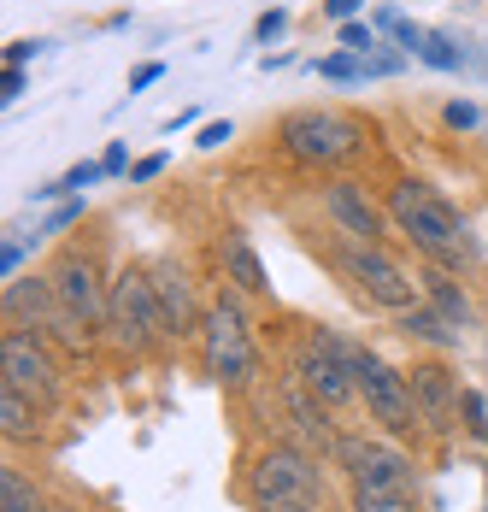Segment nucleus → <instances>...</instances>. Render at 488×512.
Returning a JSON list of instances; mask_svg holds the SVG:
<instances>
[{
  "instance_id": "obj_1",
  "label": "nucleus",
  "mask_w": 488,
  "mask_h": 512,
  "mask_svg": "<svg viewBox=\"0 0 488 512\" xmlns=\"http://www.w3.org/2000/svg\"><path fill=\"white\" fill-rule=\"evenodd\" d=\"M389 218L406 230V242L430 259V265L459 271V265L471 259V230H465V218L441 201L430 183H394L389 189Z\"/></svg>"
},
{
  "instance_id": "obj_2",
  "label": "nucleus",
  "mask_w": 488,
  "mask_h": 512,
  "mask_svg": "<svg viewBox=\"0 0 488 512\" xmlns=\"http://www.w3.org/2000/svg\"><path fill=\"white\" fill-rule=\"evenodd\" d=\"M200 359H206V371L224 383V389H253L259 383V348H253V324H247L242 301L224 289L206 318H200Z\"/></svg>"
},
{
  "instance_id": "obj_3",
  "label": "nucleus",
  "mask_w": 488,
  "mask_h": 512,
  "mask_svg": "<svg viewBox=\"0 0 488 512\" xmlns=\"http://www.w3.org/2000/svg\"><path fill=\"white\" fill-rule=\"evenodd\" d=\"M277 142H283V154L294 165H312V171H336V165L365 154V130L347 112H324V106L289 112L283 130H277Z\"/></svg>"
},
{
  "instance_id": "obj_4",
  "label": "nucleus",
  "mask_w": 488,
  "mask_h": 512,
  "mask_svg": "<svg viewBox=\"0 0 488 512\" xmlns=\"http://www.w3.org/2000/svg\"><path fill=\"white\" fill-rule=\"evenodd\" d=\"M247 495H253V507L259 512L300 507V501H330L324 471L312 465L306 448H294V442H271L259 460L247 465Z\"/></svg>"
},
{
  "instance_id": "obj_5",
  "label": "nucleus",
  "mask_w": 488,
  "mask_h": 512,
  "mask_svg": "<svg viewBox=\"0 0 488 512\" xmlns=\"http://www.w3.org/2000/svg\"><path fill=\"white\" fill-rule=\"evenodd\" d=\"M106 330L124 354H147L159 348L171 330H165V307H159V283L147 265H124L112 277V307H106Z\"/></svg>"
},
{
  "instance_id": "obj_6",
  "label": "nucleus",
  "mask_w": 488,
  "mask_h": 512,
  "mask_svg": "<svg viewBox=\"0 0 488 512\" xmlns=\"http://www.w3.org/2000/svg\"><path fill=\"white\" fill-rule=\"evenodd\" d=\"M347 365H353V383H359V401L371 407V424H383L389 436H418L424 418H418V401H412V383L406 371H394L383 354L347 342Z\"/></svg>"
},
{
  "instance_id": "obj_7",
  "label": "nucleus",
  "mask_w": 488,
  "mask_h": 512,
  "mask_svg": "<svg viewBox=\"0 0 488 512\" xmlns=\"http://www.w3.org/2000/svg\"><path fill=\"white\" fill-rule=\"evenodd\" d=\"M336 265H342V277L371 301V307H389V312L418 307V283H412V271H406L383 242H342V248H336Z\"/></svg>"
},
{
  "instance_id": "obj_8",
  "label": "nucleus",
  "mask_w": 488,
  "mask_h": 512,
  "mask_svg": "<svg viewBox=\"0 0 488 512\" xmlns=\"http://www.w3.org/2000/svg\"><path fill=\"white\" fill-rule=\"evenodd\" d=\"M289 377L306 389V395H318L324 407H347V401L359 395L353 365H347V342L342 336H330L324 324H318L306 342H294L289 348Z\"/></svg>"
},
{
  "instance_id": "obj_9",
  "label": "nucleus",
  "mask_w": 488,
  "mask_h": 512,
  "mask_svg": "<svg viewBox=\"0 0 488 512\" xmlns=\"http://www.w3.org/2000/svg\"><path fill=\"white\" fill-rule=\"evenodd\" d=\"M0 383H12V389H24L30 401H42V407H59V395H65V377H59V359L48 354V342L36 336V330H6L0 336Z\"/></svg>"
},
{
  "instance_id": "obj_10",
  "label": "nucleus",
  "mask_w": 488,
  "mask_h": 512,
  "mask_svg": "<svg viewBox=\"0 0 488 512\" xmlns=\"http://www.w3.org/2000/svg\"><path fill=\"white\" fill-rule=\"evenodd\" d=\"M53 289H59V301H65V312H77L89 330H100L106 324V307H112V283L100 277L95 254H83V248H65V254L48 265Z\"/></svg>"
},
{
  "instance_id": "obj_11",
  "label": "nucleus",
  "mask_w": 488,
  "mask_h": 512,
  "mask_svg": "<svg viewBox=\"0 0 488 512\" xmlns=\"http://www.w3.org/2000/svg\"><path fill=\"white\" fill-rule=\"evenodd\" d=\"M324 212L347 242H383L389 236V212L371 201V189L359 177H330L324 183Z\"/></svg>"
},
{
  "instance_id": "obj_12",
  "label": "nucleus",
  "mask_w": 488,
  "mask_h": 512,
  "mask_svg": "<svg viewBox=\"0 0 488 512\" xmlns=\"http://www.w3.org/2000/svg\"><path fill=\"white\" fill-rule=\"evenodd\" d=\"M336 465L347 471V483H389V489H412L418 465L400 448L377 442V436H342L336 442Z\"/></svg>"
},
{
  "instance_id": "obj_13",
  "label": "nucleus",
  "mask_w": 488,
  "mask_h": 512,
  "mask_svg": "<svg viewBox=\"0 0 488 512\" xmlns=\"http://www.w3.org/2000/svg\"><path fill=\"white\" fill-rule=\"evenodd\" d=\"M406 383H412V401H418V418H424V430H459V377L441 365V359H418L412 371H406Z\"/></svg>"
},
{
  "instance_id": "obj_14",
  "label": "nucleus",
  "mask_w": 488,
  "mask_h": 512,
  "mask_svg": "<svg viewBox=\"0 0 488 512\" xmlns=\"http://www.w3.org/2000/svg\"><path fill=\"white\" fill-rule=\"evenodd\" d=\"M277 401H283V412H289L300 448H306V454H330V460H336V442H342V436H336V424H330V407H324L318 395H306L294 377L277 383Z\"/></svg>"
},
{
  "instance_id": "obj_15",
  "label": "nucleus",
  "mask_w": 488,
  "mask_h": 512,
  "mask_svg": "<svg viewBox=\"0 0 488 512\" xmlns=\"http://www.w3.org/2000/svg\"><path fill=\"white\" fill-rule=\"evenodd\" d=\"M153 283H159V307H165V330H171V342H177V336H200V318H206V312L195 307V283H189V271H183L177 259H159V265H153Z\"/></svg>"
},
{
  "instance_id": "obj_16",
  "label": "nucleus",
  "mask_w": 488,
  "mask_h": 512,
  "mask_svg": "<svg viewBox=\"0 0 488 512\" xmlns=\"http://www.w3.org/2000/svg\"><path fill=\"white\" fill-rule=\"evenodd\" d=\"M218 259H224V271H230V283H236L242 295H265V289H271V277H265V259L253 254L247 230H230V236L218 242Z\"/></svg>"
},
{
  "instance_id": "obj_17",
  "label": "nucleus",
  "mask_w": 488,
  "mask_h": 512,
  "mask_svg": "<svg viewBox=\"0 0 488 512\" xmlns=\"http://www.w3.org/2000/svg\"><path fill=\"white\" fill-rule=\"evenodd\" d=\"M42 418H48V407H42V401H30L24 389L0 383V436H6V442H36V436L48 430Z\"/></svg>"
},
{
  "instance_id": "obj_18",
  "label": "nucleus",
  "mask_w": 488,
  "mask_h": 512,
  "mask_svg": "<svg viewBox=\"0 0 488 512\" xmlns=\"http://www.w3.org/2000/svg\"><path fill=\"white\" fill-rule=\"evenodd\" d=\"M424 301H430L453 330H471V301H465V289L453 283L447 265H430V271H424Z\"/></svg>"
},
{
  "instance_id": "obj_19",
  "label": "nucleus",
  "mask_w": 488,
  "mask_h": 512,
  "mask_svg": "<svg viewBox=\"0 0 488 512\" xmlns=\"http://www.w3.org/2000/svg\"><path fill=\"white\" fill-rule=\"evenodd\" d=\"M400 330H406L412 342H430V348H453V336H459L436 307H406L400 312Z\"/></svg>"
},
{
  "instance_id": "obj_20",
  "label": "nucleus",
  "mask_w": 488,
  "mask_h": 512,
  "mask_svg": "<svg viewBox=\"0 0 488 512\" xmlns=\"http://www.w3.org/2000/svg\"><path fill=\"white\" fill-rule=\"evenodd\" d=\"M0 512H48L42 489H36L18 465H6V471H0Z\"/></svg>"
},
{
  "instance_id": "obj_21",
  "label": "nucleus",
  "mask_w": 488,
  "mask_h": 512,
  "mask_svg": "<svg viewBox=\"0 0 488 512\" xmlns=\"http://www.w3.org/2000/svg\"><path fill=\"white\" fill-rule=\"evenodd\" d=\"M353 512H418L412 489H389V483H353Z\"/></svg>"
},
{
  "instance_id": "obj_22",
  "label": "nucleus",
  "mask_w": 488,
  "mask_h": 512,
  "mask_svg": "<svg viewBox=\"0 0 488 512\" xmlns=\"http://www.w3.org/2000/svg\"><path fill=\"white\" fill-rule=\"evenodd\" d=\"M459 430L488 448V401H483V389H471V383L459 389Z\"/></svg>"
},
{
  "instance_id": "obj_23",
  "label": "nucleus",
  "mask_w": 488,
  "mask_h": 512,
  "mask_svg": "<svg viewBox=\"0 0 488 512\" xmlns=\"http://www.w3.org/2000/svg\"><path fill=\"white\" fill-rule=\"evenodd\" d=\"M418 59H424V65H436V71H459V65H465V53L453 48L441 30H424V42H418Z\"/></svg>"
},
{
  "instance_id": "obj_24",
  "label": "nucleus",
  "mask_w": 488,
  "mask_h": 512,
  "mask_svg": "<svg viewBox=\"0 0 488 512\" xmlns=\"http://www.w3.org/2000/svg\"><path fill=\"white\" fill-rule=\"evenodd\" d=\"M318 71H324L330 83H359V77H371V71H383V65H371V59H353V53H330Z\"/></svg>"
},
{
  "instance_id": "obj_25",
  "label": "nucleus",
  "mask_w": 488,
  "mask_h": 512,
  "mask_svg": "<svg viewBox=\"0 0 488 512\" xmlns=\"http://www.w3.org/2000/svg\"><path fill=\"white\" fill-rule=\"evenodd\" d=\"M377 30H389V36H400V42H406L412 53H418V42H424V30H418V24H406V18H400L394 6H383V12H377Z\"/></svg>"
},
{
  "instance_id": "obj_26",
  "label": "nucleus",
  "mask_w": 488,
  "mask_h": 512,
  "mask_svg": "<svg viewBox=\"0 0 488 512\" xmlns=\"http://www.w3.org/2000/svg\"><path fill=\"white\" fill-rule=\"evenodd\" d=\"M100 177H106V165H100V159H83V165H71L59 183H65V195H77V189H95Z\"/></svg>"
},
{
  "instance_id": "obj_27",
  "label": "nucleus",
  "mask_w": 488,
  "mask_h": 512,
  "mask_svg": "<svg viewBox=\"0 0 488 512\" xmlns=\"http://www.w3.org/2000/svg\"><path fill=\"white\" fill-rule=\"evenodd\" d=\"M342 48H347V53L383 48V42H377V24H353V18H347V24H342Z\"/></svg>"
},
{
  "instance_id": "obj_28",
  "label": "nucleus",
  "mask_w": 488,
  "mask_h": 512,
  "mask_svg": "<svg viewBox=\"0 0 488 512\" xmlns=\"http://www.w3.org/2000/svg\"><path fill=\"white\" fill-rule=\"evenodd\" d=\"M224 142H230V118H212V124H200L195 148H224Z\"/></svg>"
},
{
  "instance_id": "obj_29",
  "label": "nucleus",
  "mask_w": 488,
  "mask_h": 512,
  "mask_svg": "<svg viewBox=\"0 0 488 512\" xmlns=\"http://www.w3.org/2000/svg\"><path fill=\"white\" fill-rule=\"evenodd\" d=\"M77 218H83V201H65V206H59V212L48 218V224H42V236H53V230H71Z\"/></svg>"
},
{
  "instance_id": "obj_30",
  "label": "nucleus",
  "mask_w": 488,
  "mask_h": 512,
  "mask_svg": "<svg viewBox=\"0 0 488 512\" xmlns=\"http://www.w3.org/2000/svg\"><path fill=\"white\" fill-rule=\"evenodd\" d=\"M18 265H24V242L6 236V248H0V277H18Z\"/></svg>"
},
{
  "instance_id": "obj_31",
  "label": "nucleus",
  "mask_w": 488,
  "mask_h": 512,
  "mask_svg": "<svg viewBox=\"0 0 488 512\" xmlns=\"http://www.w3.org/2000/svg\"><path fill=\"white\" fill-rule=\"evenodd\" d=\"M283 24H289V12H259L253 36H259V42H271V36H283Z\"/></svg>"
},
{
  "instance_id": "obj_32",
  "label": "nucleus",
  "mask_w": 488,
  "mask_h": 512,
  "mask_svg": "<svg viewBox=\"0 0 488 512\" xmlns=\"http://www.w3.org/2000/svg\"><path fill=\"white\" fill-rule=\"evenodd\" d=\"M18 95H24V65H6V77H0V101L12 106Z\"/></svg>"
},
{
  "instance_id": "obj_33",
  "label": "nucleus",
  "mask_w": 488,
  "mask_h": 512,
  "mask_svg": "<svg viewBox=\"0 0 488 512\" xmlns=\"http://www.w3.org/2000/svg\"><path fill=\"white\" fill-rule=\"evenodd\" d=\"M447 124H453V130H477V106L453 101V106H447Z\"/></svg>"
},
{
  "instance_id": "obj_34",
  "label": "nucleus",
  "mask_w": 488,
  "mask_h": 512,
  "mask_svg": "<svg viewBox=\"0 0 488 512\" xmlns=\"http://www.w3.org/2000/svg\"><path fill=\"white\" fill-rule=\"evenodd\" d=\"M42 48H48V42H12V48H6V65H30Z\"/></svg>"
},
{
  "instance_id": "obj_35",
  "label": "nucleus",
  "mask_w": 488,
  "mask_h": 512,
  "mask_svg": "<svg viewBox=\"0 0 488 512\" xmlns=\"http://www.w3.org/2000/svg\"><path fill=\"white\" fill-rule=\"evenodd\" d=\"M159 171H165V154H147V159H136V171H130V177H136V183H153Z\"/></svg>"
},
{
  "instance_id": "obj_36",
  "label": "nucleus",
  "mask_w": 488,
  "mask_h": 512,
  "mask_svg": "<svg viewBox=\"0 0 488 512\" xmlns=\"http://www.w3.org/2000/svg\"><path fill=\"white\" fill-rule=\"evenodd\" d=\"M159 77H165V65H142V71H136V77H130V95H142V89H153V83H159Z\"/></svg>"
},
{
  "instance_id": "obj_37",
  "label": "nucleus",
  "mask_w": 488,
  "mask_h": 512,
  "mask_svg": "<svg viewBox=\"0 0 488 512\" xmlns=\"http://www.w3.org/2000/svg\"><path fill=\"white\" fill-rule=\"evenodd\" d=\"M324 12H330V18H342V24H347V18L359 12V0H324Z\"/></svg>"
},
{
  "instance_id": "obj_38",
  "label": "nucleus",
  "mask_w": 488,
  "mask_h": 512,
  "mask_svg": "<svg viewBox=\"0 0 488 512\" xmlns=\"http://www.w3.org/2000/svg\"><path fill=\"white\" fill-rule=\"evenodd\" d=\"M100 165H106V171H124V142H112V148H106V159H100Z\"/></svg>"
},
{
  "instance_id": "obj_39",
  "label": "nucleus",
  "mask_w": 488,
  "mask_h": 512,
  "mask_svg": "<svg viewBox=\"0 0 488 512\" xmlns=\"http://www.w3.org/2000/svg\"><path fill=\"white\" fill-rule=\"evenodd\" d=\"M277 512H330V501H300V507H277Z\"/></svg>"
},
{
  "instance_id": "obj_40",
  "label": "nucleus",
  "mask_w": 488,
  "mask_h": 512,
  "mask_svg": "<svg viewBox=\"0 0 488 512\" xmlns=\"http://www.w3.org/2000/svg\"><path fill=\"white\" fill-rule=\"evenodd\" d=\"M48 512H71V507H48Z\"/></svg>"
}]
</instances>
